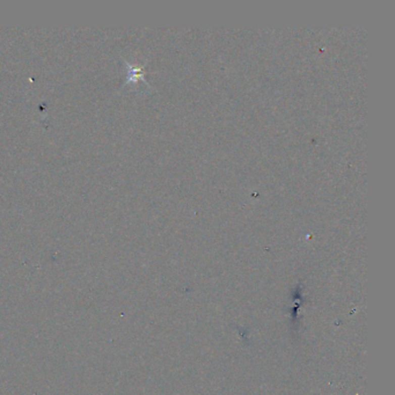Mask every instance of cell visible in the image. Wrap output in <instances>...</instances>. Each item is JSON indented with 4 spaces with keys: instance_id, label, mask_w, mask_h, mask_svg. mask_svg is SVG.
Returning a JSON list of instances; mask_svg holds the SVG:
<instances>
[{
    "instance_id": "cell-1",
    "label": "cell",
    "mask_w": 395,
    "mask_h": 395,
    "mask_svg": "<svg viewBox=\"0 0 395 395\" xmlns=\"http://www.w3.org/2000/svg\"><path fill=\"white\" fill-rule=\"evenodd\" d=\"M126 68H128V84L130 82H137L138 80H144V72H143V68H135V66L129 64L128 62L125 61Z\"/></svg>"
}]
</instances>
